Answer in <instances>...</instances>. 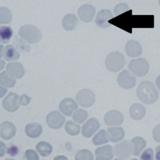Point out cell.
<instances>
[{
  "label": "cell",
  "mask_w": 160,
  "mask_h": 160,
  "mask_svg": "<svg viewBox=\"0 0 160 160\" xmlns=\"http://www.w3.org/2000/svg\"><path fill=\"white\" fill-rule=\"evenodd\" d=\"M19 104V96L14 92L9 93L2 101L3 108L9 112H14L18 110Z\"/></svg>",
  "instance_id": "obj_8"
},
{
  "label": "cell",
  "mask_w": 160,
  "mask_h": 160,
  "mask_svg": "<svg viewBox=\"0 0 160 160\" xmlns=\"http://www.w3.org/2000/svg\"><path fill=\"white\" fill-rule=\"evenodd\" d=\"M59 108L64 114L70 116L77 109L78 104L74 100L71 98H64L61 101Z\"/></svg>",
  "instance_id": "obj_15"
},
{
  "label": "cell",
  "mask_w": 160,
  "mask_h": 160,
  "mask_svg": "<svg viewBox=\"0 0 160 160\" xmlns=\"http://www.w3.org/2000/svg\"><path fill=\"white\" fill-rule=\"evenodd\" d=\"M0 84L6 88H12L15 85L16 80L6 71H3L0 73Z\"/></svg>",
  "instance_id": "obj_28"
},
{
  "label": "cell",
  "mask_w": 160,
  "mask_h": 160,
  "mask_svg": "<svg viewBox=\"0 0 160 160\" xmlns=\"http://www.w3.org/2000/svg\"><path fill=\"white\" fill-rule=\"evenodd\" d=\"M9 160H13V159H9Z\"/></svg>",
  "instance_id": "obj_50"
},
{
  "label": "cell",
  "mask_w": 160,
  "mask_h": 160,
  "mask_svg": "<svg viewBox=\"0 0 160 160\" xmlns=\"http://www.w3.org/2000/svg\"><path fill=\"white\" fill-rule=\"evenodd\" d=\"M114 153L119 159H128L132 154L131 144L128 141H123L114 146Z\"/></svg>",
  "instance_id": "obj_7"
},
{
  "label": "cell",
  "mask_w": 160,
  "mask_h": 160,
  "mask_svg": "<svg viewBox=\"0 0 160 160\" xmlns=\"http://www.w3.org/2000/svg\"><path fill=\"white\" fill-rule=\"evenodd\" d=\"M96 160H110L109 158L104 157V156H98L96 157Z\"/></svg>",
  "instance_id": "obj_44"
},
{
  "label": "cell",
  "mask_w": 160,
  "mask_h": 160,
  "mask_svg": "<svg viewBox=\"0 0 160 160\" xmlns=\"http://www.w3.org/2000/svg\"><path fill=\"white\" fill-rule=\"evenodd\" d=\"M12 15L11 11L6 7H0V24H6L11 22Z\"/></svg>",
  "instance_id": "obj_27"
},
{
  "label": "cell",
  "mask_w": 160,
  "mask_h": 160,
  "mask_svg": "<svg viewBox=\"0 0 160 160\" xmlns=\"http://www.w3.org/2000/svg\"><path fill=\"white\" fill-rule=\"evenodd\" d=\"M129 10L128 6L124 2H121L118 4L114 8V13L116 16L121 15Z\"/></svg>",
  "instance_id": "obj_33"
},
{
  "label": "cell",
  "mask_w": 160,
  "mask_h": 160,
  "mask_svg": "<svg viewBox=\"0 0 160 160\" xmlns=\"http://www.w3.org/2000/svg\"><path fill=\"white\" fill-rule=\"evenodd\" d=\"M95 154L96 156H104L111 159L114 156V151L111 146L106 145L97 148L95 151Z\"/></svg>",
  "instance_id": "obj_24"
},
{
  "label": "cell",
  "mask_w": 160,
  "mask_h": 160,
  "mask_svg": "<svg viewBox=\"0 0 160 160\" xmlns=\"http://www.w3.org/2000/svg\"><path fill=\"white\" fill-rule=\"evenodd\" d=\"M42 131L41 126L36 122L30 123L26 125L25 128V132L28 136L31 138H36L39 137Z\"/></svg>",
  "instance_id": "obj_22"
},
{
  "label": "cell",
  "mask_w": 160,
  "mask_h": 160,
  "mask_svg": "<svg viewBox=\"0 0 160 160\" xmlns=\"http://www.w3.org/2000/svg\"><path fill=\"white\" fill-rule=\"evenodd\" d=\"M137 96L143 103L151 104L158 100L159 94L152 82L143 81L139 84L137 88Z\"/></svg>",
  "instance_id": "obj_1"
},
{
  "label": "cell",
  "mask_w": 160,
  "mask_h": 160,
  "mask_svg": "<svg viewBox=\"0 0 160 160\" xmlns=\"http://www.w3.org/2000/svg\"><path fill=\"white\" fill-rule=\"evenodd\" d=\"M156 159L160 160V145L158 146L156 148Z\"/></svg>",
  "instance_id": "obj_41"
},
{
  "label": "cell",
  "mask_w": 160,
  "mask_h": 160,
  "mask_svg": "<svg viewBox=\"0 0 160 160\" xmlns=\"http://www.w3.org/2000/svg\"><path fill=\"white\" fill-rule=\"evenodd\" d=\"M53 160H68V158L64 156H58L54 158Z\"/></svg>",
  "instance_id": "obj_42"
},
{
  "label": "cell",
  "mask_w": 160,
  "mask_h": 160,
  "mask_svg": "<svg viewBox=\"0 0 160 160\" xmlns=\"http://www.w3.org/2000/svg\"><path fill=\"white\" fill-rule=\"evenodd\" d=\"M109 141L107 132L104 130H100L92 138V142L95 145H101L107 143Z\"/></svg>",
  "instance_id": "obj_29"
},
{
  "label": "cell",
  "mask_w": 160,
  "mask_h": 160,
  "mask_svg": "<svg viewBox=\"0 0 160 160\" xmlns=\"http://www.w3.org/2000/svg\"><path fill=\"white\" fill-rule=\"evenodd\" d=\"M94 157L92 152L88 149L79 151L76 155V160H93Z\"/></svg>",
  "instance_id": "obj_32"
},
{
  "label": "cell",
  "mask_w": 160,
  "mask_h": 160,
  "mask_svg": "<svg viewBox=\"0 0 160 160\" xmlns=\"http://www.w3.org/2000/svg\"><path fill=\"white\" fill-rule=\"evenodd\" d=\"M65 121L64 117L57 111L51 112L46 117L48 125L52 129L60 128Z\"/></svg>",
  "instance_id": "obj_11"
},
{
  "label": "cell",
  "mask_w": 160,
  "mask_h": 160,
  "mask_svg": "<svg viewBox=\"0 0 160 160\" xmlns=\"http://www.w3.org/2000/svg\"><path fill=\"white\" fill-rule=\"evenodd\" d=\"M123 116L121 112L117 110H111L106 113L104 121L106 125L117 126L120 125L123 122Z\"/></svg>",
  "instance_id": "obj_12"
},
{
  "label": "cell",
  "mask_w": 160,
  "mask_h": 160,
  "mask_svg": "<svg viewBox=\"0 0 160 160\" xmlns=\"http://www.w3.org/2000/svg\"><path fill=\"white\" fill-rule=\"evenodd\" d=\"M13 34L12 29L9 26H0V42L3 44L8 43Z\"/></svg>",
  "instance_id": "obj_25"
},
{
  "label": "cell",
  "mask_w": 160,
  "mask_h": 160,
  "mask_svg": "<svg viewBox=\"0 0 160 160\" xmlns=\"http://www.w3.org/2000/svg\"><path fill=\"white\" fill-rule=\"evenodd\" d=\"M141 160H154V151L152 148L145 149L140 156Z\"/></svg>",
  "instance_id": "obj_34"
},
{
  "label": "cell",
  "mask_w": 160,
  "mask_h": 160,
  "mask_svg": "<svg viewBox=\"0 0 160 160\" xmlns=\"http://www.w3.org/2000/svg\"><path fill=\"white\" fill-rule=\"evenodd\" d=\"M96 8L91 4L82 5L78 11V14L80 19L84 22H91L95 14Z\"/></svg>",
  "instance_id": "obj_9"
},
{
  "label": "cell",
  "mask_w": 160,
  "mask_h": 160,
  "mask_svg": "<svg viewBox=\"0 0 160 160\" xmlns=\"http://www.w3.org/2000/svg\"><path fill=\"white\" fill-rule=\"evenodd\" d=\"M25 158L26 160H39L38 154L32 149H28L26 151Z\"/></svg>",
  "instance_id": "obj_35"
},
{
  "label": "cell",
  "mask_w": 160,
  "mask_h": 160,
  "mask_svg": "<svg viewBox=\"0 0 160 160\" xmlns=\"http://www.w3.org/2000/svg\"><path fill=\"white\" fill-rule=\"evenodd\" d=\"M36 148L38 152L43 157H46L50 155L52 151V147L51 145L49 143L44 141L38 143Z\"/></svg>",
  "instance_id": "obj_26"
},
{
  "label": "cell",
  "mask_w": 160,
  "mask_h": 160,
  "mask_svg": "<svg viewBox=\"0 0 160 160\" xmlns=\"http://www.w3.org/2000/svg\"><path fill=\"white\" fill-rule=\"evenodd\" d=\"M19 35L29 43H37L41 39L42 34L41 31L35 26L26 24L22 26L19 31Z\"/></svg>",
  "instance_id": "obj_2"
},
{
  "label": "cell",
  "mask_w": 160,
  "mask_h": 160,
  "mask_svg": "<svg viewBox=\"0 0 160 160\" xmlns=\"http://www.w3.org/2000/svg\"><path fill=\"white\" fill-rule=\"evenodd\" d=\"M30 101H31V98L25 94H22L19 98V103L20 104L23 106L28 105Z\"/></svg>",
  "instance_id": "obj_37"
},
{
  "label": "cell",
  "mask_w": 160,
  "mask_h": 160,
  "mask_svg": "<svg viewBox=\"0 0 160 160\" xmlns=\"http://www.w3.org/2000/svg\"><path fill=\"white\" fill-rule=\"evenodd\" d=\"M117 81L120 87L125 89H128L135 86L136 79L129 71L123 70L118 74Z\"/></svg>",
  "instance_id": "obj_6"
},
{
  "label": "cell",
  "mask_w": 160,
  "mask_h": 160,
  "mask_svg": "<svg viewBox=\"0 0 160 160\" xmlns=\"http://www.w3.org/2000/svg\"><path fill=\"white\" fill-rule=\"evenodd\" d=\"M76 98L78 103L84 108L91 106L95 102V94L91 90L88 89H83L79 91Z\"/></svg>",
  "instance_id": "obj_5"
},
{
  "label": "cell",
  "mask_w": 160,
  "mask_h": 160,
  "mask_svg": "<svg viewBox=\"0 0 160 160\" xmlns=\"http://www.w3.org/2000/svg\"><path fill=\"white\" fill-rule=\"evenodd\" d=\"M131 160H138L137 158H133V159H131Z\"/></svg>",
  "instance_id": "obj_47"
},
{
  "label": "cell",
  "mask_w": 160,
  "mask_h": 160,
  "mask_svg": "<svg viewBox=\"0 0 160 160\" xmlns=\"http://www.w3.org/2000/svg\"><path fill=\"white\" fill-rule=\"evenodd\" d=\"M156 85L158 88L160 90V75H159L156 79Z\"/></svg>",
  "instance_id": "obj_43"
},
{
  "label": "cell",
  "mask_w": 160,
  "mask_h": 160,
  "mask_svg": "<svg viewBox=\"0 0 160 160\" xmlns=\"http://www.w3.org/2000/svg\"><path fill=\"white\" fill-rule=\"evenodd\" d=\"M2 56L6 61H15L19 59V53L16 51L14 46L12 45H8L4 48L2 51Z\"/></svg>",
  "instance_id": "obj_23"
},
{
  "label": "cell",
  "mask_w": 160,
  "mask_h": 160,
  "mask_svg": "<svg viewBox=\"0 0 160 160\" xmlns=\"http://www.w3.org/2000/svg\"><path fill=\"white\" fill-rule=\"evenodd\" d=\"M6 150V147L5 144L0 141V157H2L5 154Z\"/></svg>",
  "instance_id": "obj_39"
},
{
  "label": "cell",
  "mask_w": 160,
  "mask_h": 160,
  "mask_svg": "<svg viewBox=\"0 0 160 160\" xmlns=\"http://www.w3.org/2000/svg\"><path fill=\"white\" fill-rule=\"evenodd\" d=\"M113 17L112 13L109 10L102 9L98 12L95 19V22L99 28H106L110 26L109 21Z\"/></svg>",
  "instance_id": "obj_10"
},
{
  "label": "cell",
  "mask_w": 160,
  "mask_h": 160,
  "mask_svg": "<svg viewBox=\"0 0 160 160\" xmlns=\"http://www.w3.org/2000/svg\"><path fill=\"white\" fill-rule=\"evenodd\" d=\"M2 49H3V46L0 44V58H2Z\"/></svg>",
  "instance_id": "obj_46"
},
{
  "label": "cell",
  "mask_w": 160,
  "mask_h": 160,
  "mask_svg": "<svg viewBox=\"0 0 160 160\" xmlns=\"http://www.w3.org/2000/svg\"><path fill=\"white\" fill-rule=\"evenodd\" d=\"M7 152L11 156H15L19 152V150L16 146H11L8 149Z\"/></svg>",
  "instance_id": "obj_38"
},
{
  "label": "cell",
  "mask_w": 160,
  "mask_h": 160,
  "mask_svg": "<svg viewBox=\"0 0 160 160\" xmlns=\"http://www.w3.org/2000/svg\"><path fill=\"white\" fill-rule=\"evenodd\" d=\"M16 132V127L13 123L5 121L0 124V137L3 139H11L15 136Z\"/></svg>",
  "instance_id": "obj_13"
},
{
  "label": "cell",
  "mask_w": 160,
  "mask_h": 160,
  "mask_svg": "<svg viewBox=\"0 0 160 160\" xmlns=\"http://www.w3.org/2000/svg\"><path fill=\"white\" fill-rule=\"evenodd\" d=\"M106 132L109 140L113 142H116L122 139L125 134L124 131L121 127H110L108 128Z\"/></svg>",
  "instance_id": "obj_19"
},
{
  "label": "cell",
  "mask_w": 160,
  "mask_h": 160,
  "mask_svg": "<svg viewBox=\"0 0 160 160\" xmlns=\"http://www.w3.org/2000/svg\"><path fill=\"white\" fill-rule=\"evenodd\" d=\"M65 129L69 134L76 136L79 133L80 126L72 121H68L65 125Z\"/></svg>",
  "instance_id": "obj_30"
},
{
  "label": "cell",
  "mask_w": 160,
  "mask_h": 160,
  "mask_svg": "<svg viewBox=\"0 0 160 160\" xmlns=\"http://www.w3.org/2000/svg\"><path fill=\"white\" fill-rule=\"evenodd\" d=\"M125 64V59L122 53L118 51L110 52L105 59L106 68L111 72H118L121 70Z\"/></svg>",
  "instance_id": "obj_3"
},
{
  "label": "cell",
  "mask_w": 160,
  "mask_h": 160,
  "mask_svg": "<svg viewBox=\"0 0 160 160\" xmlns=\"http://www.w3.org/2000/svg\"><path fill=\"white\" fill-rule=\"evenodd\" d=\"M100 126L99 121L95 118L89 119L82 126V134L85 138L91 137Z\"/></svg>",
  "instance_id": "obj_16"
},
{
  "label": "cell",
  "mask_w": 160,
  "mask_h": 160,
  "mask_svg": "<svg viewBox=\"0 0 160 160\" xmlns=\"http://www.w3.org/2000/svg\"><path fill=\"white\" fill-rule=\"evenodd\" d=\"M6 72L12 78L20 79L24 74V69L20 62H10L6 66Z\"/></svg>",
  "instance_id": "obj_17"
},
{
  "label": "cell",
  "mask_w": 160,
  "mask_h": 160,
  "mask_svg": "<svg viewBox=\"0 0 160 160\" xmlns=\"http://www.w3.org/2000/svg\"><path fill=\"white\" fill-rule=\"evenodd\" d=\"M129 113L132 119L139 121L142 119L145 116L146 108L143 105L139 103H134L130 107Z\"/></svg>",
  "instance_id": "obj_18"
},
{
  "label": "cell",
  "mask_w": 160,
  "mask_h": 160,
  "mask_svg": "<svg viewBox=\"0 0 160 160\" xmlns=\"http://www.w3.org/2000/svg\"><path fill=\"white\" fill-rule=\"evenodd\" d=\"M78 24V19L74 14H68L64 16L62 21V25L66 31H72L76 28Z\"/></svg>",
  "instance_id": "obj_21"
},
{
  "label": "cell",
  "mask_w": 160,
  "mask_h": 160,
  "mask_svg": "<svg viewBox=\"0 0 160 160\" xmlns=\"http://www.w3.org/2000/svg\"><path fill=\"white\" fill-rule=\"evenodd\" d=\"M88 116V114L86 111L82 109H79L73 113L72 119L74 121L78 123H82L87 119Z\"/></svg>",
  "instance_id": "obj_31"
},
{
  "label": "cell",
  "mask_w": 160,
  "mask_h": 160,
  "mask_svg": "<svg viewBox=\"0 0 160 160\" xmlns=\"http://www.w3.org/2000/svg\"><path fill=\"white\" fill-rule=\"evenodd\" d=\"M132 153L134 156H138L146 146V141L141 137H135L130 142Z\"/></svg>",
  "instance_id": "obj_20"
},
{
  "label": "cell",
  "mask_w": 160,
  "mask_h": 160,
  "mask_svg": "<svg viewBox=\"0 0 160 160\" xmlns=\"http://www.w3.org/2000/svg\"><path fill=\"white\" fill-rule=\"evenodd\" d=\"M114 160H123V159H115Z\"/></svg>",
  "instance_id": "obj_48"
},
{
  "label": "cell",
  "mask_w": 160,
  "mask_h": 160,
  "mask_svg": "<svg viewBox=\"0 0 160 160\" xmlns=\"http://www.w3.org/2000/svg\"><path fill=\"white\" fill-rule=\"evenodd\" d=\"M152 137L155 141L160 142V124L156 125L152 131Z\"/></svg>",
  "instance_id": "obj_36"
},
{
  "label": "cell",
  "mask_w": 160,
  "mask_h": 160,
  "mask_svg": "<svg viewBox=\"0 0 160 160\" xmlns=\"http://www.w3.org/2000/svg\"><path fill=\"white\" fill-rule=\"evenodd\" d=\"M5 66V62L3 60L0 59V71H1Z\"/></svg>",
  "instance_id": "obj_45"
},
{
  "label": "cell",
  "mask_w": 160,
  "mask_h": 160,
  "mask_svg": "<svg viewBox=\"0 0 160 160\" xmlns=\"http://www.w3.org/2000/svg\"><path fill=\"white\" fill-rule=\"evenodd\" d=\"M130 71L135 76L142 77L145 76L149 71L148 62L144 58L132 59L128 65Z\"/></svg>",
  "instance_id": "obj_4"
},
{
  "label": "cell",
  "mask_w": 160,
  "mask_h": 160,
  "mask_svg": "<svg viewBox=\"0 0 160 160\" xmlns=\"http://www.w3.org/2000/svg\"><path fill=\"white\" fill-rule=\"evenodd\" d=\"M7 92V89L0 84V98L3 97Z\"/></svg>",
  "instance_id": "obj_40"
},
{
  "label": "cell",
  "mask_w": 160,
  "mask_h": 160,
  "mask_svg": "<svg viewBox=\"0 0 160 160\" xmlns=\"http://www.w3.org/2000/svg\"><path fill=\"white\" fill-rule=\"evenodd\" d=\"M159 6H160V0H159Z\"/></svg>",
  "instance_id": "obj_49"
},
{
  "label": "cell",
  "mask_w": 160,
  "mask_h": 160,
  "mask_svg": "<svg viewBox=\"0 0 160 160\" xmlns=\"http://www.w3.org/2000/svg\"><path fill=\"white\" fill-rule=\"evenodd\" d=\"M125 51L128 56L134 58L140 56L142 49L141 44L138 41L131 39L126 42L125 45Z\"/></svg>",
  "instance_id": "obj_14"
}]
</instances>
